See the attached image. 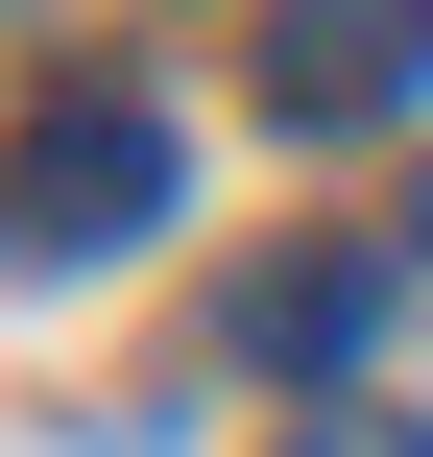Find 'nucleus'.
Masks as SVG:
<instances>
[{"label":"nucleus","mask_w":433,"mask_h":457,"mask_svg":"<svg viewBox=\"0 0 433 457\" xmlns=\"http://www.w3.org/2000/svg\"><path fill=\"white\" fill-rule=\"evenodd\" d=\"M145 217H169V96L72 72V96L24 120V169H0V241H24V265H121Z\"/></svg>","instance_id":"obj_1"},{"label":"nucleus","mask_w":433,"mask_h":457,"mask_svg":"<svg viewBox=\"0 0 433 457\" xmlns=\"http://www.w3.org/2000/svg\"><path fill=\"white\" fill-rule=\"evenodd\" d=\"M241 96L313 120V145L337 120H410L433 96V0H241Z\"/></svg>","instance_id":"obj_2"},{"label":"nucleus","mask_w":433,"mask_h":457,"mask_svg":"<svg viewBox=\"0 0 433 457\" xmlns=\"http://www.w3.org/2000/svg\"><path fill=\"white\" fill-rule=\"evenodd\" d=\"M410 265H433V241H313V265H265V289H241V361L337 410V361H362V313H386Z\"/></svg>","instance_id":"obj_3"},{"label":"nucleus","mask_w":433,"mask_h":457,"mask_svg":"<svg viewBox=\"0 0 433 457\" xmlns=\"http://www.w3.org/2000/svg\"><path fill=\"white\" fill-rule=\"evenodd\" d=\"M289 457H433V410H362L337 386V410H289Z\"/></svg>","instance_id":"obj_4"}]
</instances>
